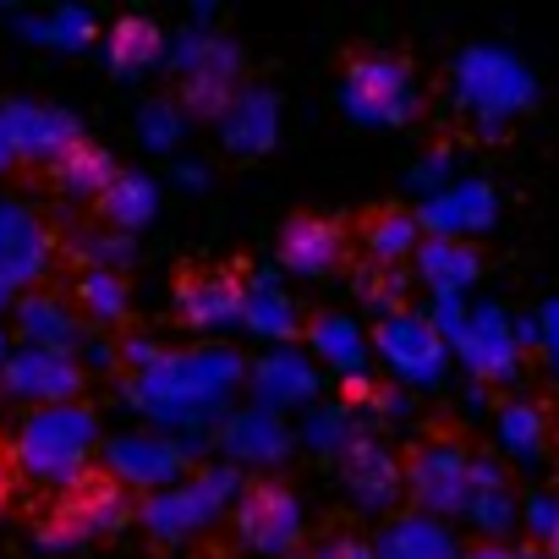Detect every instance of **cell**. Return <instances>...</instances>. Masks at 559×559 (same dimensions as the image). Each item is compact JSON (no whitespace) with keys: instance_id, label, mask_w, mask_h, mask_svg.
<instances>
[{"instance_id":"1","label":"cell","mask_w":559,"mask_h":559,"mask_svg":"<svg viewBox=\"0 0 559 559\" xmlns=\"http://www.w3.org/2000/svg\"><path fill=\"white\" fill-rule=\"evenodd\" d=\"M236 537L247 554L280 559L302 543V504L286 483H252L247 499L236 504Z\"/></svg>"},{"instance_id":"2","label":"cell","mask_w":559,"mask_h":559,"mask_svg":"<svg viewBox=\"0 0 559 559\" xmlns=\"http://www.w3.org/2000/svg\"><path fill=\"white\" fill-rule=\"evenodd\" d=\"M67 504L56 510V521L45 526V543L50 548H72V543H94V537H110L127 526V493L121 483L99 477V483H67Z\"/></svg>"},{"instance_id":"3","label":"cell","mask_w":559,"mask_h":559,"mask_svg":"<svg viewBox=\"0 0 559 559\" xmlns=\"http://www.w3.org/2000/svg\"><path fill=\"white\" fill-rule=\"evenodd\" d=\"M280 258L297 274H330L346 258V225L324 219V214H297L286 230H280Z\"/></svg>"},{"instance_id":"4","label":"cell","mask_w":559,"mask_h":559,"mask_svg":"<svg viewBox=\"0 0 559 559\" xmlns=\"http://www.w3.org/2000/svg\"><path fill=\"white\" fill-rule=\"evenodd\" d=\"M83 302H88L94 319H121V313H127V286H121L116 274L94 269V274L83 280Z\"/></svg>"},{"instance_id":"5","label":"cell","mask_w":559,"mask_h":559,"mask_svg":"<svg viewBox=\"0 0 559 559\" xmlns=\"http://www.w3.org/2000/svg\"><path fill=\"white\" fill-rule=\"evenodd\" d=\"M313 559H379V554H373L368 543H357V537H330Z\"/></svg>"},{"instance_id":"6","label":"cell","mask_w":559,"mask_h":559,"mask_svg":"<svg viewBox=\"0 0 559 559\" xmlns=\"http://www.w3.org/2000/svg\"><path fill=\"white\" fill-rule=\"evenodd\" d=\"M7 477H12V455H7V444H0V493H7Z\"/></svg>"},{"instance_id":"7","label":"cell","mask_w":559,"mask_h":559,"mask_svg":"<svg viewBox=\"0 0 559 559\" xmlns=\"http://www.w3.org/2000/svg\"><path fill=\"white\" fill-rule=\"evenodd\" d=\"M472 559H526V554H493V548H488V554H472Z\"/></svg>"}]
</instances>
